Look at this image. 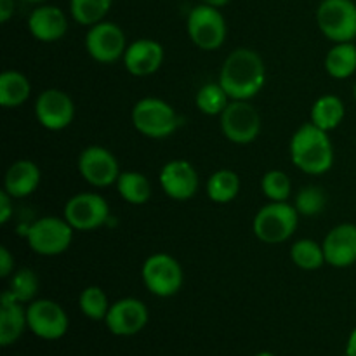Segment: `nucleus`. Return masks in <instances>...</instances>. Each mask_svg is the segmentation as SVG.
Wrapping results in <instances>:
<instances>
[{"label":"nucleus","instance_id":"nucleus-41","mask_svg":"<svg viewBox=\"0 0 356 356\" xmlns=\"http://www.w3.org/2000/svg\"><path fill=\"white\" fill-rule=\"evenodd\" d=\"M353 94H355V99H356V83H355V89H353Z\"/></svg>","mask_w":356,"mask_h":356},{"label":"nucleus","instance_id":"nucleus-31","mask_svg":"<svg viewBox=\"0 0 356 356\" xmlns=\"http://www.w3.org/2000/svg\"><path fill=\"white\" fill-rule=\"evenodd\" d=\"M7 291L14 296L19 302H30L33 301L35 296L38 292V277L35 275L33 270H23L16 271L9 280V289Z\"/></svg>","mask_w":356,"mask_h":356},{"label":"nucleus","instance_id":"nucleus-20","mask_svg":"<svg viewBox=\"0 0 356 356\" xmlns=\"http://www.w3.org/2000/svg\"><path fill=\"white\" fill-rule=\"evenodd\" d=\"M28 325L26 309L9 291L2 292L0 298V344L9 346L16 343Z\"/></svg>","mask_w":356,"mask_h":356},{"label":"nucleus","instance_id":"nucleus-8","mask_svg":"<svg viewBox=\"0 0 356 356\" xmlns=\"http://www.w3.org/2000/svg\"><path fill=\"white\" fill-rule=\"evenodd\" d=\"M190 40L202 51H216L226 40V21L219 9L202 3L188 14Z\"/></svg>","mask_w":356,"mask_h":356},{"label":"nucleus","instance_id":"nucleus-1","mask_svg":"<svg viewBox=\"0 0 356 356\" xmlns=\"http://www.w3.org/2000/svg\"><path fill=\"white\" fill-rule=\"evenodd\" d=\"M219 83L226 90L229 99H252L266 83V66L263 58L252 49H235L222 63Z\"/></svg>","mask_w":356,"mask_h":356},{"label":"nucleus","instance_id":"nucleus-28","mask_svg":"<svg viewBox=\"0 0 356 356\" xmlns=\"http://www.w3.org/2000/svg\"><path fill=\"white\" fill-rule=\"evenodd\" d=\"M113 0H72L70 2V13L79 24L83 26H94L101 23L111 9Z\"/></svg>","mask_w":356,"mask_h":356},{"label":"nucleus","instance_id":"nucleus-32","mask_svg":"<svg viewBox=\"0 0 356 356\" xmlns=\"http://www.w3.org/2000/svg\"><path fill=\"white\" fill-rule=\"evenodd\" d=\"M261 190L270 202H287L291 197L292 183L282 170H270L261 179Z\"/></svg>","mask_w":356,"mask_h":356},{"label":"nucleus","instance_id":"nucleus-38","mask_svg":"<svg viewBox=\"0 0 356 356\" xmlns=\"http://www.w3.org/2000/svg\"><path fill=\"white\" fill-rule=\"evenodd\" d=\"M202 2L207 3V6H211V7H216V9H219V7H225L229 0H202Z\"/></svg>","mask_w":356,"mask_h":356},{"label":"nucleus","instance_id":"nucleus-10","mask_svg":"<svg viewBox=\"0 0 356 356\" xmlns=\"http://www.w3.org/2000/svg\"><path fill=\"white\" fill-rule=\"evenodd\" d=\"M63 218L79 232H92L110 219L108 202L97 193H79L70 198L63 211Z\"/></svg>","mask_w":356,"mask_h":356},{"label":"nucleus","instance_id":"nucleus-26","mask_svg":"<svg viewBox=\"0 0 356 356\" xmlns=\"http://www.w3.org/2000/svg\"><path fill=\"white\" fill-rule=\"evenodd\" d=\"M240 191L238 174L229 169L216 170L207 183V197L214 204H229Z\"/></svg>","mask_w":356,"mask_h":356},{"label":"nucleus","instance_id":"nucleus-16","mask_svg":"<svg viewBox=\"0 0 356 356\" xmlns=\"http://www.w3.org/2000/svg\"><path fill=\"white\" fill-rule=\"evenodd\" d=\"M104 323L115 336H134L148 323V309L139 299H120L110 306Z\"/></svg>","mask_w":356,"mask_h":356},{"label":"nucleus","instance_id":"nucleus-4","mask_svg":"<svg viewBox=\"0 0 356 356\" xmlns=\"http://www.w3.org/2000/svg\"><path fill=\"white\" fill-rule=\"evenodd\" d=\"M299 212L289 202H270L254 218V233L264 243H282L294 235Z\"/></svg>","mask_w":356,"mask_h":356},{"label":"nucleus","instance_id":"nucleus-6","mask_svg":"<svg viewBox=\"0 0 356 356\" xmlns=\"http://www.w3.org/2000/svg\"><path fill=\"white\" fill-rule=\"evenodd\" d=\"M73 232L65 218L45 216L28 228L26 240L30 249L40 256H59L72 245Z\"/></svg>","mask_w":356,"mask_h":356},{"label":"nucleus","instance_id":"nucleus-7","mask_svg":"<svg viewBox=\"0 0 356 356\" xmlns=\"http://www.w3.org/2000/svg\"><path fill=\"white\" fill-rule=\"evenodd\" d=\"M143 282L152 294L170 298L181 291L184 282L183 268L169 254H153L145 261L141 270Z\"/></svg>","mask_w":356,"mask_h":356},{"label":"nucleus","instance_id":"nucleus-15","mask_svg":"<svg viewBox=\"0 0 356 356\" xmlns=\"http://www.w3.org/2000/svg\"><path fill=\"white\" fill-rule=\"evenodd\" d=\"M160 186L172 200H190L198 190V174L188 160H170L160 170Z\"/></svg>","mask_w":356,"mask_h":356},{"label":"nucleus","instance_id":"nucleus-34","mask_svg":"<svg viewBox=\"0 0 356 356\" xmlns=\"http://www.w3.org/2000/svg\"><path fill=\"white\" fill-rule=\"evenodd\" d=\"M14 270V256L6 245L0 247V277L7 278Z\"/></svg>","mask_w":356,"mask_h":356},{"label":"nucleus","instance_id":"nucleus-39","mask_svg":"<svg viewBox=\"0 0 356 356\" xmlns=\"http://www.w3.org/2000/svg\"><path fill=\"white\" fill-rule=\"evenodd\" d=\"M256 356H275V355L270 353V351H263V353H257Z\"/></svg>","mask_w":356,"mask_h":356},{"label":"nucleus","instance_id":"nucleus-19","mask_svg":"<svg viewBox=\"0 0 356 356\" xmlns=\"http://www.w3.org/2000/svg\"><path fill=\"white\" fill-rule=\"evenodd\" d=\"M28 30L38 42L51 44L65 37L68 31V19L59 7L40 6L28 17Z\"/></svg>","mask_w":356,"mask_h":356},{"label":"nucleus","instance_id":"nucleus-2","mask_svg":"<svg viewBox=\"0 0 356 356\" xmlns=\"http://www.w3.org/2000/svg\"><path fill=\"white\" fill-rule=\"evenodd\" d=\"M292 163L309 176H320L332 169L334 145L329 132L308 122L294 132L291 139Z\"/></svg>","mask_w":356,"mask_h":356},{"label":"nucleus","instance_id":"nucleus-37","mask_svg":"<svg viewBox=\"0 0 356 356\" xmlns=\"http://www.w3.org/2000/svg\"><path fill=\"white\" fill-rule=\"evenodd\" d=\"M346 355L348 356H356V329L353 330V332H351L350 339H348Z\"/></svg>","mask_w":356,"mask_h":356},{"label":"nucleus","instance_id":"nucleus-27","mask_svg":"<svg viewBox=\"0 0 356 356\" xmlns=\"http://www.w3.org/2000/svg\"><path fill=\"white\" fill-rule=\"evenodd\" d=\"M291 259L298 268L306 271H313L322 268L325 263L323 247L318 242L309 238L298 240L291 249Z\"/></svg>","mask_w":356,"mask_h":356},{"label":"nucleus","instance_id":"nucleus-21","mask_svg":"<svg viewBox=\"0 0 356 356\" xmlns=\"http://www.w3.org/2000/svg\"><path fill=\"white\" fill-rule=\"evenodd\" d=\"M42 172L31 160H17L7 169L3 190L13 198H24L35 193L40 184Z\"/></svg>","mask_w":356,"mask_h":356},{"label":"nucleus","instance_id":"nucleus-11","mask_svg":"<svg viewBox=\"0 0 356 356\" xmlns=\"http://www.w3.org/2000/svg\"><path fill=\"white\" fill-rule=\"evenodd\" d=\"M86 47L94 61L110 65V63L124 58L125 51H127V38L118 24L101 21L87 31Z\"/></svg>","mask_w":356,"mask_h":356},{"label":"nucleus","instance_id":"nucleus-3","mask_svg":"<svg viewBox=\"0 0 356 356\" xmlns=\"http://www.w3.org/2000/svg\"><path fill=\"white\" fill-rule=\"evenodd\" d=\"M132 125L136 131L152 139L172 136L183 124L177 111L167 101L159 97H143L132 108Z\"/></svg>","mask_w":356,"mask_h":356},{"label":"nucleus","instance_id":"nucleus-9","mask_svg":"<svg viewBox=\"0 0 356 356\" xmlns=\"http://www.w3.org/2000/svg\"><path fill=\"white\" fill-rule=\"evenodd\" d=\"M221 131L235 145H249L261 132V115L249 101H229L221 115Z\"/></svg>","mask_w":356,"mask_h":356},{"label":"nucleus","instance_id":"nucleus-29","mask_svg":"<svg viewBox=\"0 0 356 356\" xmlns=\"http://www.w3.org/2000/svg\"><path fill=\"white\" fill-rule=\"evenodd\" d=\"M229 96L226 90L222 89L221 83H205L198 89L197 96H195V104L198 110L204 115H221L229 104Z\"/></svg>","mask_w":356,"mask_h":356},{"label":"nucleus","instance_id":"nucleus-18","mask_svg":"<svg viewBox=\"0 0 356 356\" xmlns=\"http://www.w3.org/2000/svg\"><path fill=\"white\" fill-rule=\"evenodd\" d=\"M165 51L162 44L152 38H139L127 45V51L124 54V65L131 75L134 76H148L159 72L162 66Z\"/></svg>","mask_w":356,"mask_h":356},{"label":"nucleus","instance_id":"nucleus-14","mask_svg":"<svg viewBox=\"0 0 356 356\" xmlns=\"http://www.w3.org/2000/svg\"><path fill=\"white\" fill-rule=\"evenodd\" d=\"M35 117L47 131H63L72 125L75 104L65 90L47 89L35 101Z\"/></svg>","mask_w":356,"mask_h":356},{"label":"nucleus","instance_id":"nucleus-33","mask_svg":"<svg viewBox=\"0 0 356 356\" xmlns=\"http://www.w3.org/2000/svg\"><path fill=\"white\" fill-rule=\"evenodd\" d=\"M327 204V197L323 193V190L320 186H306L296 195V202H294V207L298 209L299 214L302 216H312L320 214V212L325 209Z\"/></svg>","mask_w":356,"mask_h":356},{"label":"nucleus","instance_id":"nucleus-24","mask_svg":"<svg viewBox=\"0 0 356 356\" xmlns=\"http://www.w3.org/2000/svg\"><path fill=\"white\" fill-rule=\"evenodd\" d=\"M325 70L332 79H350L356 72V45L353 42L334 45L325 56Z\"/></svg>","mask_w":356,"mask_h":356},{"label":"nucleus","instance_id":"nucleus-40","mask_svg":"<svg viewBox=\"0 0 356 356\" xmlns=\"http://www.w3.org/2000/svg\"><path fill=\"white\" fill-rule=\"evenodd\" d=\"M24 2H31V3H38V2H45V0H24Z\"/></svg>","mask_w":356,"mask_h":356},{"label":"nucleus","instance_id":"nucleus-23","mask_svg":"<svg viewBox=\"0 0 356 356\" xmlns=\"http://www.w3.org/2000/svg\"><path fill=\"white\" fill-rule=\"evenodd\" d=\"M344 115H346V108H344L343 101L334 94H325L313 104L312 124L330 132L339 127L341 122L344 120Z\"/></svg>","mask_w":356,"mask_h":356},{"label":"nucleus","instance_id":"nucleus-5","mask_svg":"<svg viewBox=\"0 0 356 356\" xmlns=\"http://www.w3.org/2000/svg\"><path fill=\"white\" fill-rule=\"evenodd\" d=\"M320 31L334 44L356 38V3L353 0H322L316 9Z\"/></svg>","mask_w":356,"mask_h":356},{"label":"nucleus","instance_id":"nucleus-17","mask_svg":"<svg viewBox=\"0 0 356 356\" xmlns=\"http://www.w3.org/2000/svg\"><path fill=\"white\" fill-rule=\"evenodd\" d=\"M322 247L327 264L334 268L353 266L356 263V225H337L327 233Z\"/></svg>","mask_w":356,"mask_h":356},{"label":"nucleus","instance_id":"nucleus-30","mask_svg":"<svg viewBox=\"0 0 356 356\" xmlns=\"http://www.w3.org/2000/svg\"><path fill=\"white\" fill-rule=\"evenodd\" d=\"M80 312L90 320H104L106 318L108 312H110V301L104 291L96 285L83 289V292L79 298Z\"/></svg>","mask_w":356,"mask_h":356},{"label":"nucleus","instance_id":"nucleus-35","mask_svg":"<svg viewBox=\"0 0 356 356\" xmlns=\"http://www.w3.org/2000/svg\"><path fill=\"white\" fill-rule=\"evenodd\" d=\"M13 216V197L6 190L0 191V222L6 225Z\"/></svg>","mask_w":356,"mask_h":356},{"label":"nucleus","instance_id":"nucleus-25","mask_svg":"<svg viewBox=\"0 0 356 356\" xmlns=\"http://www.w3.org/2000/svg\"><path fill=\"white\" fill-rule=\"evenodd\" d=\"M117 190L127 204L145 205L152 198V184L148 177L136 170L122 172L117 181Z\"/></svg>","mask_w":356,"mask_h":356},{"label":"nucleus","instance_id":"nucleus-22","mask_svg":"<svg viewBox=\"0 0 356 356\" xmlns=\"http://www.w3.org/2000/svg\"><path fill=\"white\" fill-rule=\"evenodd\" d=\"M31 83L26 75L14 70H7L0 75V104L3 108H17L28 101Z\"/></svg>","mask_w":356,"mask_h":356},{"label":"nucleus","instance_id":"nucleus-36","mask_svg":"<svg viewBox=\"0 0 356 356\" xmlns=\"http://www.w3.org/2000/svg\"><path fill=\"white\" fill-rule=\"evenodd\" d=\"M14 14V0H0V23H7Z\"/></svg>","mask_w":356,"mask_h":356},{"label":"nucleus","instance_id":"nucleus-12","mask_svg":"<svg viewBox=\"0 0 356 356\" xmlns=\"http://www.w3.org/2000/svg\"><path fill=\"white\" fill-rule=\"evenodd\" d=\"M76 167L83 181L96 188H108L111 184H117L122 174L113 153L97 145L87 146L80 153Z\"/></svg>","mask_w":356,"mask_h":356},{"label":"nucleus","instance_id":"nucleus-13","mask_svg":"<svg viewBox=\"0 0 356 356\" xmlns=\"http://www.w3.org/2000/svg\"><path fill=\"white\" fill-rule=\"evenodd\" d=\"M28 329L45 341L61 339L68 330V316L58 302L37 299L26 309Z\"/></svg>","mask_w":356,"mask_h":356}]
</instances>
